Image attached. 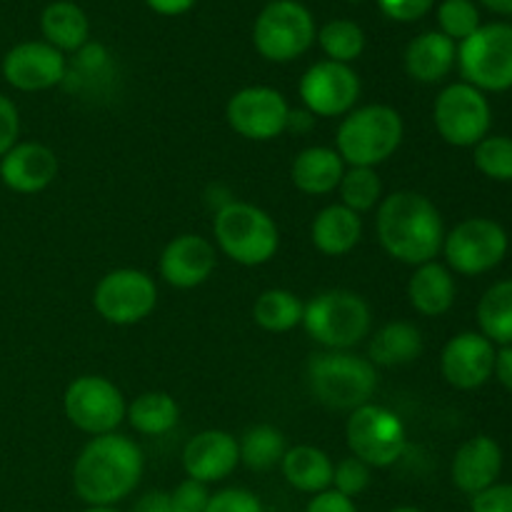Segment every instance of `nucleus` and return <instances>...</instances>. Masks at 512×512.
<instances>
[{"label": "nucleus", "mask_w": 512, "mask_h": 512, "mask_svg": "<svg viewBox=\"0 0 512 512\" xmlns=\"http://www.w3.org/2000/svg\"><path fill=\"white\" fill-rule=\"evenodd\" d=\"M423 333L408 320H393L383 325L370 340V363L395 368V365H408L423 355Z\"/></svg>", "instance_id": "28"}, {"label": "nucleus", "mask_w": 512, "mask_h": 512, "mask_svg": "<svg viewBox=\"0 0 512 512\" xmlns=\"http://www.w3.org/2000/svg\"><path fill=\"white\" fill-rule=\"evenodd\" d=\"M310 393L333 410H358L378 390V370L350 350H323L308 360Z\"/></svg>", "instance_id": "4"}, {"label": "nucleus", "mask_w": 512, "mask_h": 512, "mask_svg": "<svg viewBox=\"0 0 512 512\" xmlns=\"http://www.w3.org/2000/svg\"><path fill=\"white\" fill-rule=\"evenodd\" d=\"M503 463L505 455L498 440L490 435H475L455 450L450 475H453L455 488L473 498L498 483Z\"/></svg>", "instance_id": "21"}, {"label": "nucleus", "mask_w": 512, "mask_h": 512, "mask_svg": "<svg viewBox=\"0 0 512 512\" xmlns=\"http://www.w3.org/2000/svg\"><path fill=\"white\" fill-rule=\"evenodd\" d=\"M63 408L70 425L98 438V435L115 433V428L125 420L128 405L118 385L110 383L108 378L80 375L65 390Z\"/></svg>", "instance_id": "12"}, {"label": "nucleus", "mask_w": 512, "mask_h": 512, "mask_svg": "<svg viewBox=\"0 0 512 512\" xmlns=\"http://www.w3.org/2000/svg\"><path fill=\"white\" fill-rule=\"evenodd\" d=\"M280 468H283L285 480L300 493L318 495L333 485V460L325 450L313 448V445H295L285 450Z\"/></svg>", "instance_id": "27"}, {"label": "nucleus", "mask_w": 512, "mask_h": 512, "mask_svg": "<svg viewBox=\"0 0 512 512\" xmlns=\"http://www.w3.org/2000/svg\"><path fill=\"white\" fill-rule=\"evenodd\" d=\"M390 512H423V510L413 508V505H403V508H395V510H390Z\"/></svg>", "instance_id": "49"}, {"label": "nucleus", "mask_w": 512, "mask_h": 512, "mask_svg": "<svg viewBox=\"0 0 512 512\" xmlns=\"http://www.w3.org/2000/svg\"><path fill=\"white\" fill-rule=\"evenodd\" d=\"M470 512H512V483H495L493 488L473 495Z\"/></svg>", "instance_id": "41"}, {"label": "nucleus", "mask_w": 512, "mask_h": 512, "mask_svg": "<svg viewBox=\"0 0 512 512\" xmlns=\"http://www.w3.org/2000/svg\"><path fill=\"white\" fill-rule=\"evenodd\" d=\"M458 63V43L440 30H428L405 48V73L425 85H435L450 75Z\"/></svg>", "instance_id": "22"}, {"label": "nucleus", "mask_w": 512, "mask_h": 512, "mask_svg": "<svg viewBox=\"0 0 512 512\" xmlns=\"http://www.w3.org/2000/svg\"><path fill=\"white\" fill-rule=\"evenodd\" d=\"M480 3L498 15H512V0H480Z\"/></svg>", "instance_id": "48"}, {"label": "nucleus", "mask_w": 512, "mask_h": 512, "mask_svg": "<svg viewBox=\"0 0 512 512\" xmlns=\"http://www.w3.org/2000/svg\"><path fill=\"white\" fill-rule=\"evenodd\" d=\"M300 100L315 118L348 115L360 98V78L350 65L318 60L300 78Z\"/></svg>", "instance_id": "15"}, {"label": "nucleus", "mask_w": 512, "mask_h": 512, "mask_svg": "<svg viewBox=\"0 0 512 512\" xmlns=\"http://www.w3.org/2000/svg\"><path fill=\"white\" fill-rule=\"evenodd\" d=\"M433 123L440 138L453 148H475L493 125V108L483 90L463 83H450L440 90L433 105Z\"/></svg>", "instance_id": "10"}, {"label": "nucleus", "mask_w": 512, "mask_h": 512, "mask_svg": "<svg viewBox=\"0 0 512 512\" xmlns=\"http://www.w3.org/2000/svg\"><path fill=\"white\" fill-rule=\"evenodd\" d=\"M370 485V465L358 458H345L333 470V490L353 500Z\"/></svg>", "instance_id": "37"}, {"label": "nucleus", "mask_w": 512, "mask_h": 512, "mask_svg": "<svg viewBox=\"0 0 512 512\" xmlns=\"http://www.w3.org/2000/svg\"><path fill=\"white\" fill-rule=\"evenodd\" d=\"M0 70L10 88L23 90V93H40V90L63 85L68 63H65V53L45 40H25L5 53Z\"/></svg>", "instance_id": "16"}, {"label": "nucleus", "mask_w": 512, "mask_h": 512, "mask_svg": "<svg viewBox=\"0 0 512 512\" xmlns=\"http://www.w3.org/2000/svg\"><path fill=\"white\" fill-rule=\"evenodd\" d=\"M375 230L385 253L398 263L418 268L443 253V215L433 200L413 190H398L380 200Z\"/></svg>", "instance_id": "1"}, {"label": "nucleus", "mask_w": 512, "mask_h": 512, "mask_svg": "<svg viewBox=\"0 0 512 512\" xmlns=\"http://www.w3.org/2000/svg\"><path fill=\"white\" fill-rule=\"evenodd\" d=\"M310 238L313 245L323 255L330 258H340L348 255L355 245L363 238V220L358 213L345 208L343 203L328 205L315 215L313 225H310Z\"/></svg>", "instance_id": "25"}, {"label": "nucleus", "mask_w": 512, "mask_h": 512, "mask_svg": "<svg viewBox=\"0 0 512 512\" xmlns=\"http://www.w3.org/2000/svg\"><path fill=\"white\" fill-rule=\"evenodd\" d=\"M240 465L238 440L225 430H203L183 448V468L198 483H220Z\"/></svg>", "instance_id": "20"}, {"label": "nucleus", "mask_w": 512, "mask_h": 512, "mask_svg": "<svg viewBox=\"0 0 512 512\" xmlns=\"http://www.w3.org/2000/svg\"><path fill=\"white\" fill-rule=\"evenodd\" d=\"M345 175V163L335 148L313 145V148L300 150L293 160L290 178L293 185L305 195H328L338 190L340 180Z\"/></svg>", "instance_id": "24"}, {"label": "nucleus", "mask_w": 512, "mask_h": 512, "mask_svg": "<svg viewBox=\"0 0 512 512\" xmlns=\"http://www.w3.org/2000/svg\"><path fill=\"white\" fill-rule=\"evenodd\" d=\"M205 512H265L263 503L255 493L245 488H225L210 495Z\"/></svg>", "instance_id": "38"}, {"label": "nucleus", "mask_w": 512, "mask_h": 512, "mask_svg": "<svg viewBox=\"0 0 512 512\" xmlns=\"http://www.w3.org/2000/svg\"><path fill=\"white\" fill-rule=\"evenodd\" d=\"M125 418L128 423L138 430L140 435H165L178 425L180 420V408L175 403V398H170L168 393H160V390H153V393H143L128 405L125 410Z\"/></svg>", "instance_id": "30"}, {"label": "nucleus", "mask_w": 512, "mask_h": 512, "mask_svg": "<svg viewBox=\"0 0 512 512\" xmlns=\"http://www.w3.org/2000/svg\"><path fill=\"white\" fill-rule=\"evenodd\" d=\"M20 113L10 98L0 93V158L18 143Z\"/></svg>", "instance_id": "42"}, {"label": "nucleus", "mask_w": 512, "mask_h": 512, "mask_svg": "<svg viewBox=\"0 0 512 512\" xmlns=\"http://www.w3.org/2000/svg\"><path fill=\"white\" fill-rule=\"evenodd\" d=\"M40 30H43L45 43L58 48L60 53H78L90 40L88 15L73 0H55L45 5L40 15Z\"/></svg>", "instance_id": "26"}, {"label": "nucleus", "mask_w": 512, "mask_h": 512, "mask_svg": "<svg viewBox=\"0 0 512 512\" xmlns=\"http://www.w3.org/2000/svg\"><path fill=\"white\" fill-rule=\"evenodd\" d=\"M195 3H198V0H145V5H148L153 13L168 15V18L188 13Z\"/></svg>", "instance_id": "45"}, {"label": "nucleus", "mask_w": 512, "mask_h": 512, "mask_svg": "<svg viewBox=\"0 0 512 512\" xmlns=\"http://www.w3.org/2000/svg\"><path fill=\"white\" fill-rule=\"evenodd\" d=\"M170 495V505H173V512H205L208 508V485L198 483V480L188 478L178 485Z\"/></svg>", "instance_id": "39"}, {"label": "nucleus", "mask_w": 512, "mask_h": 512, "mask_svg": "<svg viewBox=\"0 0 512 512\" xmlns=\"http://www.w3.org/2000/svg\"><path fill=\"white\" fill-rule=\"evenodd\" d=\"M373 325L370 305L353 290L318 293L303 313V328L325 350H350L363 343Z\"/></svg>", "instance_id": "6"}, {"label": "nucleus", "mask_w": 512, "mask_h": 512, "mask_svg": "<svg viewBox=\"0 0 512 512\" xmlns=\"http://www.w3.org/2000/svg\"><path fill=\"white\" fill-rule=\"evenodd\" d=\"M305 303L295 293L283 288H270L258 295L253 305V318L268 333H288L303 325Z\"/></svg>", "instance_id": "31"}, {"label": "nucleus", "mask_w": 512, "mask_h": 512, "mask_svg": "<svg viewBox=\"0 0 512 512\" xmlns=\"http://www.w3.org/2000/svg\"><path fill=\"white\" fill-rule=\"evenodd\" d=\"M305 512H358V508H355L353 500L340 495L338 490H323L310 500Z\"/></svg>", "instance_id": "43"}, {"label": "nucleus", "mask_w": 512, "mask_h": 512, "mask_svg": "<svg viewBox=\"0 0 512 512\" xmlns=\"http://www.w3.org/2000/svg\"><path fill=\"white\" fill-rule=\"evenodd\" d=\"M158 303V288L148 273L135 268L110 270L98 280L93 305L110 325H135L148 318Z\"/></svg>", "instance_id": "13"}, {"label": "nucleus", "mask_w": 512, "mask_h": 512, "mask_svg": "<svg viewBox=\"0 0 512 512\" xmlns=\"http://www.w3.org/2000/svg\"><path fill=\"white\" fill-rule=\"evenodd\" d=\"M493 378L498 380L505 390H510L512 393V345H503V348L495 353Z\"/></svg>", "instance_id": "44"}, {"label": "nucleus", "mask_w": 512, "mask_h": 512, "mask_svg": "<svg viewBox=\"0 0 512 512\" xmlns=\"http://www.w3.org/2000/svg\"><path fill=\"white\" fill-rule=\"evenodd\" d=\"M340 198L345 208L353 213H368L375 205H380L383 198V183H380L375 168H350L345 170L343 180L338 185Z\"/></svg>", "instance_id": "34"}, {"label": "nucleus", "mask_w": 512, "mask_h": 512, "mask_svg": "<svg viewBox=\"0 0 512 512\" xmlns=\"http://www.w3.org/2000/svg\"><path fill=\"white\" fill-rule=\"evenodd\" d=\"M315 20L298 0H270L253 25L255 50L270 63H290L315 43Z\"/></svg>", "instance_id": "8"}, {"label": "nucleus", "mask_w": 512, "mask_h": 512, "mask_svg": "<svg viewBox=\"0 0 512 512\" xmlns=\"http://www.w3.org/2000/svg\"><path fill=\"white\" fill-rule=\"evenodd\" d=\"M405 138L403 118L390 105L353 108L340 123L335 150L350 168H378L393 158Z\"/></svg>", "instance_id": "3"}, {"label": "nucleus", "mask_w": 512, "mask_h": 512, "mask_svg": "<svg viewBox=\"0 0 512 512\" xmlns=\"http://www.w3.org/2000/svg\"><path fill=\"white\" fill-rule=\"evenodd\" d=\"M345 438L353 458L363 460L370 468H390L398 463L408 445V433L393 410L368 403L353 410L345 425Z\"/></svg>", "instance_id": "11"}, {"label": "nucleus", "mask_w": 512, "mask_h": 512, "mask_svg": "<svg viewBox=\"0 0 512 512\" xmlns=\"http://www.w3.org/2000/svg\"><path fill=\"white\" fill-rule=\"evenodd\" d=\"M315 115H310L308 110H298V113H293L290 110V120H288V128L290 130H308L310 125H313Z\"/></svg>", "instance_id": "47"}, {"label": "nucleus", "mask_w": 512, "mask_h": 512, "mask_svg": "<svg viewBox=\"0 0 512 512\" xmlns=\"http://www.w3.org/2000/svg\"><path fill=\"white\" fill-rule=\"evenodd\" d=\"M215 248L203 235L185 233L170 240L160 255V278L168 285L180 290H190L203 285L213 275Z\"/></svg>", "instance_id": "18"}, {"label": "nucleus", "mask_w": 512, "mask_h": 512, "mask_svg": "<svg viewBox=\"0 0 512 512\" xmlns=\"http://www.w3.org/2000/svg\"><path fill=\"white\" fill-rule=\"evenodd\" d=\"M510 250V235L498 220L468 218L445 233V263L453 273L475 278L490 273L505 260Z\"/></svg>", "instance_id": "9"}, {"label": "nucleus", "mask_w": 512, "mask_h": 512, "mask_svg": "<svg viewBox=\"0 0 512 512\" xmlns=\"http://www.w3.org/2000/svg\"><path fill=\"white\" fill-rule=\"evenodd\" d=\"M213 233L218 248L245 268L270 263L280 245L275 220L263 208L243 200H228L220 205L213 220Z\"/></svg>", "instance_id": "5"}, {"label": "nucleus", "mask_w": 512, "mask_h": 512, "mask_svg": "<svg viewBox=\"0 0 512 512\" xmlns=\"http://www.w3.org/2000/svg\"><path fill=\"white\" fill-rule=\"evenodd\" d=\"M348 3H363V0H348Z\"/></svg>", "instance_id": "51"}, {"label": "nucleus", "mask_w": 512, "mask_h": 512, "mask_svg": "<svg viewBox=\"0 0 512 512\" xmlns=\"http://www.w3.org/2000/svg\"><path fill=\"white\" fill-rule=\"evenodd\" d=\"M240 448V463L248 465L250 470H265L275 468L285 455V438L278 428L273 425H253L245 430L243 440L238 443Z\"/></svg>", "instance_id": "32"}, {"label": "nucleus", "mask_w": 512, "mask_h": 512, "mask_svg": "<svg viewBox=\"0 0 512 512\" xmlns=\"http://www.w3.org/2000/svg\"><path fill=\"white\" fill-rule=\"evenodd\" d=\"M478 333L493 345H512V278L490 285L478 303Z\"/></svg>", "instance_id": "29"}, {"label": "nucleus", "mask_w": 512, "mask_h": 512, "mask_svg": "<svg viewBox=\"0 0 512 512\" xmlns=\"http://www.w3.org/2000/svg\"><path fill=\"white\" fill-rule=\"evenodd\" d=\"M473 163L480 173L495 183H512V138L485 135L473 148Z\"/></svg>", "instance_id": "35"}, {"label": "nucleus", "mask_w": 512, "mask_h": 512, "mask_svg": "<svg viewBox=\"0 0 512 512\" xmlns=\"http://www.w3.org/2000/svg\"><path fill=\"white\" fill-rule=\"evenodd\" d=\"M438 25L440 33L448 35L455 43H463L483 25V20L473 0H443L438 5Z\"/></svg>", "instance_id": "36"}, {"label": "nucleus", "mask_w": 512, "mask_h": 512, "mask_svg": "<svg viewBox=\"0 0 512 512\" xmlns=\"http://www.w3.org/2000/svg\"><path fill=\"white\" fill-rule=\"evenodd\" d=\"M228 125L248 140H275L288 130L290 105L280 90L268 85H250L238 90L225 108Z\"/></svg>", "instance_id": "14"}, {"label": "nucleus", "mask_w": 512, "mask_h": 512, "mask_svg": "<svg viewBox=\"0 0 512 512\" xmlns=\"http://www.w3.org/2000/svg\"><path fill=\"white\" fill-rule=\"evenodd\" d=\"M133 512H173L170 495L163 493V490H153V493L143 495V498L138 500Z\"/></svg>", "instance_id": "46"}, {"label": "nucleus", "mask_w": 512, "mask_h": 512, "mask_svg": "<svg viewBox=\"0 0 512 512\" xmlns=\"http://www.w3.org/2000/svg\"><path fill=\"white\" fill-rule=\"evenodd\" d=\"M143 450L125 435H98L80 450L73 465V488L90 508H113L143 478Z\"/></svg>", "instance_id": "2"}, {"label": "nucleus", "mask_w": 512, "mask_h": 512, "mask_svg": "<svg viewBox=\"0 0 512 512\" xmlns=\"http://www.w3.org/2000/svg\"><path fill=\"white\" fill-rule=\"evenodd\" d=\"M458 68L465 83L483 93L512 90V25H480L458 45Z\"/></svg>", "instance_id": "7"}, {"label": "nucleus", "mask_w": 512, "mask_h": 512, "mask_svg": "<svg viewBox=\"0 0 512 512\" xmlns=\"http://www.w3.org/2000/svg\"><path fill=\"white\" fill-rule=\"evenodd\" d=\"M495 345L483 333L465 330L453 335L440 353V373L458 390H478L493 378Z\"/></svg>", "instance_id": "17"}, {"label": "nucleus", "mask_w": 512, "mask_h": 512, "mask_svg": "<svg viewBox=\"0 0 512 512\" xmlns=\"http://www.w3.org/2000/svg\"><path fill=\"white\" fill-rule=\"evenodd\" d=\"M83 512H120V510H115V508H88Z\"/></svg>", "instance_id": "50"}, {"label": "nucleus", "mask_w": 512, "mask_h": 512, "mask_svg": "<svg viewBox=\"0 0 512 512\" xmlns=\"http://www.w3.org/2000/svg\"><path fill=\"white\" fill-rule=\"evenodd\" d=\"M458 295L453 270L448 265L430 260V263L418 265L408 283V300L420 315L425 318H440L448 313Z\"/></svg>", "instance_id": "23"}, {"label": "nucleus", "mask_w": 512, "mask_h": 512, "mask_svg": "<svg viewBox=\"0 0 512 512\" xmlns=\"http://www.w3.org/2000/svg\"><path fill=\"white\" fill-rule=\"evenodd\" d=\"M58 178V158L53 150L35 140L15 143L0 158V180L8 190L20 195H35Z\"/></svg>", "instance_id": "19"}, {"label": "nucleus", "mask_w": 512, "mask_h": 512, "mask_svg": "<svg viewBox=\"0 0 512 512\" xmlns=\"http://www.w3.org/2000/svg\"><path fill=\"white\" fill-rule=\"evenodd\" d=\"M378 5L395 23H415L433 10L435 0H378Z\"/></svg>", "instance_id": "40"}, {"label": "nucleus", "mask_w": 512, "mask_h": 512, "mask_svg": "<svg viewBox=\"0 0 512 512\" xmlns=\"http://www.w3.org/2000/svg\"><path fill=\"white\" fill-rule=\"evenodd\" d=\"M315 38H318L320 48L328 55V60H335V63L350 65L353 60H358L365 50L363 28H360L355 20L348 18L328 20V23L318 30Z\"/></svg>", "instance_id": "33"}]
</instances>
